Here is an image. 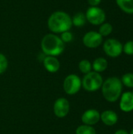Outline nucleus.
I'll list each match as a JSON object with an SVG mask.
<instances>
[{
  "mask_svg": "<svg viewBox=\"0 0 133 134\" xmlns=\"http://www.w3.org/2000/svg\"><path fill=\"white\" fill-rule=\"evenodd\" d=\"M49 29L53 33H63L72 27L71 17L63 11H56L50 15L48 20Z\"/></svg>",
  "mask_w": 133,
  "mask_h": 134,
  "instance_id": "1",
  "label": "nucleus"
},
{
  "mask_svg": "<svg viewBox=\"0 0 133 134\" xmlns=\"http://www.w3.org/2000/svg\"><path fill=\"white\" fill-rule=\"evenodd\" d=\"M122 83L118 77H110L107 79L101 86L102 93L108 102H116L122 94Z\"/></svg>",
  "mask_w": 133,
  "mask_h": 134,
  "instance_id": "2",
  "label": "nucleus"
},
{
  "mask_svg": "<svg viewBox=\"0 0 133 134\" xmlns=\"http://www.w3.org/2000/svg\"><path fill=\"white\" fill-rule=\"evenodd\" d=\"M42 52L47 56H59L64 50V42L60 37L54 34L45 35L41 42Z\"/></svg>",
  "mask_w": 133,
  "mask_h": 134,
  "instance_id": "3",
  "label": "nucleus"
},
{
  "mask_svg": "<svg viewBox=\"0 0 133 134\" xmlns=\"http://www.w3.org/2000/svg\"><path fill=\"white\" fill-rule=\"evenodd\" d=\"M103 80L101 75L96 71L86 74L82 82V86L88 92H95L101 88Z\"/></svg>",
  "mask_w": 133,
  "mask_h": 134,
  "instance_id": "4",
  "label": "nucleus"
},
{
  "mask_svg": "<svg viewBox=\"0 0 133 134\" xmlns=\"http://www.w3.org/2000/svg\"><path fill=\"white\" fill-rule=\"evenodd\" d=\"M103 48L105 53L112 58L118 57L123 53L122 43L115 38H109L106 40L103 43Z\"/></svg>",
  "mask_w": 133,
  "mask_h": 134,
  "instance_id": "5",
  "label": "nucleus"
},
{
  "mask_svg": "<svg viewBox=\"0 0 133 134\" xmlns=\"http://www.w3.org/2000/svg\"><path fill=\"white\" fill-rule=\"evenodd\" d=\"M86 20L93 25H100L105 22L106 13L104 10L98 6L89 7L85 13Z\"/></svg>",
  "mask_w": 133,
  "mask_h": 134,
  "instance_id": "6",
  "label": "nucleus"
},
{
  "mask_svg": "<svg viewBox=\"0 0 133 134\" xmlns=\"http://www.w3.org/2000/svg\"><path fill=\"white\" fill-rule=\"evenodd\" d=\"M63 90L68 95L76 94L82 87L81 79L74 74L67 75L63 81Z\"/></svg>",
  "mask_w": 133,
  "mask_h": 134,
  "instance_id": "7",
  "label": "nucleus"
},
{
  "mask_svg": "<svg viewBox=\"0 0 133 134\" xmlns=\"http://www.w3.org/2000/svg\"><path fill=\"white\" fill-rule=\"evenodd\" d=\"M83 44L90 49L97 48L103 42V37L98 31H91L87 32L83 37Z\"/></svg>",
  "mask_w": 133,
  "mask_h": 134,
  "instance_id": "8",
  "label": "nucleus"
},
{
  "mask_svg": "<svg viewBox=\"0 0 133 134\" xmlns=\"http://www.w3.org/2000/svg\"><path fill=\"white\" fill-rule=\"evenodd\" d=\"M54 114L58 118L66 117L70 111V104L66 98H59L57 99L53 106Z\"/></svg>",
  "mask_w": 133,
  "mask_h": 134,
  "instance_id": "9",
  "label": "nucleus"
},
{
  "mask_svg": "<svg viewBox=\"0 0 133 134\" xmlns=\"http://www.w3.org/2000/svg\"><path fill=\"white\" fill-rule=\"evenodd\" d=\"M120 109L125 112L129 113L133 111V92H125L120 97L119 103Z\"/></svg>",
  "mask_w": 133,
  "mask_h": 134,
  "instance_id": "10",
  "label": "nucleus"
},
{
  "mask_svg": "<svg viewBox=\"0 0 133 134\" xmlns=\"http://www.w3.org/2000/svg\"><path fill=\"white\" fill-rule=\"evenodd\" d=\"M100 120V113L96 109H89L82 115V121L85 125L93 126Z\"/></svg>",
  "mask_w": 133,
  "mask_h": 134,
  "instance_id": "11",
  "label": "nucleus"
},
{
  "mask_svg": "<svg viewBox=\"0 0 133 134\" xmlns=\"http://www.w3.org/2000/svg\"><path fill=\"white\" fill-rule=\"evenodd\" d=\"M100 119L103 124L108 126H114L118 121V114L111 110H106L100 114Z\"/></svg>",
  "mask_w": 133,
  "mask_h": 134,
  "instance_id": "12",
  "label": "nucleus"
},
{
  "mask_svg": "<svg viewBox=\"0 0 133 134\" xmlns=\"http://www.w3.org/2000/svg\"><path fill=\"white\" fill-rule=\"evenodd\" d=\"M43 64L45 68L51 73H55L60 69V61L53 56H47L44 58Z\"/></svg>",
  "mask_w": 133,
  "mask_h": 134,
  "instance_id": "13",
  "label": "nucleus"
},
{
  "mask_svg": "<svg viewBox=\"0 0 133 134\" xmlns=\"http://www.w3.org/2000/svg\"><path fill=\"white\" fill-rule=\"evenodd\" d=\"M108 67V62L104 57H98L96 58L92 64V68L94 70V71L100 73L104 71Z\"/></svg>",
  "mask_w": 133,
  "mask_h": 134,
  "instance_id": "14",
  "label": "nucleus"
},
{
  "mask_svg": "<svg viewBox=\"0 0 133 134\" xmlns=\"http://www.w3.org/2000/svg\"><path fill=\"white\" fill-rule=\"evenodd\" d=\"M116 3L125 13L133 14V0H116Z\"/></svg>",
  "mask_w": 133,
  "mask_h": 134,
  "instance_id": "15",
  "label": "nucleus"
},
{
  "mask_svg": "<svg viewBox=\"0 0 133 134\" xmlns=\"http://www.w3.org/2000/svg\"><path fill=\"white\" fill-rule=\"evenodd\" d=\"M71 20H72V25H74L76 27H82L85 24V23L87 21L85 14L82 12L77 13L71 18Z\"/></svg>",
  "mask_w": 133,
  "mask_h": 134,
  "instance_id": "16",
  "label": "nucleus"
},
{
  "mask_svg": "<svg viewBox=\"0 0 133 134\" xmlns=\"http://www.w3.org/2000/svg\"><path fill=\"white\" fill-rule=\"evenodd\" d=\"M112 31H113V26L111 25V24L104 22L102 24H100L98 32L100 34L102 37H106L110 35L112 33Z\"/></svg>",
  "mask_w": 133,
  "mask_h": 134,
  "instance_id": "17",
  "label": "nucleus"
},
{
  "mask_svg": "<svg viewBox=\"0 0 133 134\" xmlns=\"http://www.w3.org/2000/svg\"><path fill=\"white\" fill-rule=\"evenodd\" d=\"M76 134H96V130L92 126L82 125L78 126L76 130Z\"/></svg>",
  "mask_w": 133,
  "mask_h": 134,
  "instance_id": "18",
  "label": "nucleus"
},
{
  "mask_svg": "<svg viewBox=\"0 0 133 134\" xmlns=\"http://www.w3.org/2000/svg\"><path fill=\"white\" fill-rule=\"evenodd\" d=\"M78 68H79V70L82 73L86 75L91 71L92 64L88 60H82L80 61V63L78 64Z\"/></svg>",
  "mask_w": 133,
  "mask_h": 134,
  "instance_id": "19",
  "label": "nucleus"
},
{
  "mask_svg": "<svg viewBox=\"0 0 133 134\" xmlns=\"http://www.w3.org/2000/svg\"><path fill=\"white\" fill-rule=\"evenodd\" d=\"M122 83L128 88H133V73H125L122 77Z\"/></svg>",
  "mask_w": 133,
  "mask_h": 134,
  "instance_id": "20",
  "label": "nucleus"
},
{
  "mask_svg": "<svg viewBox=\"0 0 133 134\" xmlns=\"http://www.w3.org/2000/svg\"><path fill=\"white\" fill-rule=\"evenodd\" d=\"M123 52L126 55L132 56L133 55V40L128 41L123 46Z\"/></svg>",
  "mask_w": 133,
  "mask_h": 134,
  "instance_id": "21",
  "label": "nucleus"
},
{
  "mask_svg": "<svg viewBox=\"0 0 133 134\" xmlns=\"http://www.w3.org/2000/svg\"><path fill=\"white\" fill-rule=\"evenodd\" d=\"M7 67H8V60L6 57L2 53H0V75L5 71Z\"/></svg>",
  "mask_w": 133,
  "mask_h": 134,
  "instance_id": "22",
  "label": "nucleus"
},
{
  "mask_svg": "<svg viewBox=\"0 0 133 134\" xmlns=\"http://www.w3.org/2000/svg\"><path fill=\"white\" fill-rule=\"evenodd\" d=\"M60 38L63 42H70L73 39V35L69 31H64V32L61 33Z\"/></svg>",
  "mask_w": 133,
  "mask_h": 134,
  "instance_id": "23",
  "label": "nucleus"
},
{
  "mask_svg": "<svg viewBox=\"0 0 133 134\" xmlns=\"http://www.w3.org/2000/svg\"><path fill=\"white\" fill-rule=\"evenodd\" d=\"M101 1L102 0H88V2L91 6H98Z\"/></svg>",
  "mask_w": 133,
  "mask_h": 134,
  "instance_id": "24",
  "label": "nucleus"
},
{
  "mask_svg": "<svg viewBox=\"0 0 133 134\" xmlns=\"http://www.w3.org/2000/svg\"><path fill=\"white\" fill-rule=\"evenodd\" d=\"M114 134H129L126 130H117Z\"/></svg>",
  "mask_w": 133,
  "mask_h": 134,
  "instance_id": "25",
  "label": "nucleus"
},
{
  "mask_svg": "<svg viewBox=\"0 0 133 134\" xmlns=\"http://www.w3.org/2000/svg\"><path fill=\"white\" fill-rule=\"evenodd\" d=\"M130 134H133V129L132 130V131H131V133H130Z\"/></svg>",
  "mask_w": 133,
  "mask_h": 134,
  "instance_id": "26",
  "label": "nucleus"
}]
</instances>
